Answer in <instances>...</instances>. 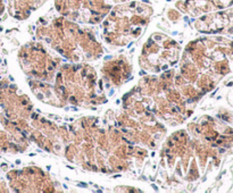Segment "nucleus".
<instances>
[{
  "mask_svg": "<svg viewBox=\"0 0 233 193\" xmlns=\"http://www.w3.org/2000/svg\"><path fill=\"white\" fill-rule=\"evenodd\" d=\"M233 4V0H184L183 8L192 15L210 12L214 9L225 8Z\"/></svg>",
  "mask_w": 233,
  "mask_h": 193,
  "instance_id": "obj_1",
  "label": "nucleus"
},
{
  "mask_svg": "<svg viewBox=\"0 0 233 193\" xmlns=\"http://www.w3.org/2000/svg\"><path fill=\"white\" fill-rule=\"evenodd\" d=\"M114 1H117V2H121V1H126V0H114Z\"/></svg>",
  "mask_w": 233,
  "mask_h": 193,
  "instance_id": "obj_2",
  "label": "nucleus"
}]
</instances>
